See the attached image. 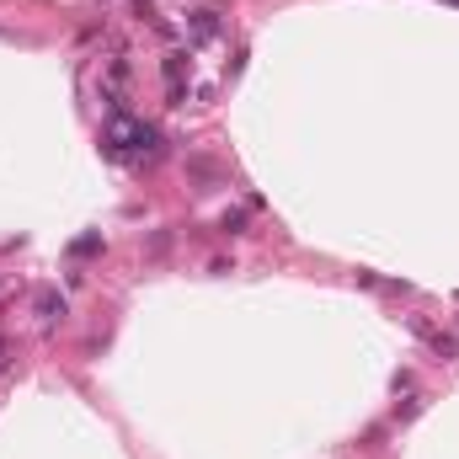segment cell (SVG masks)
Segmentation results:
<instances>
[{
	"label": "cell",
	"instance_id": "cell-2",
	"mask_svg": "<svg viewBox=\"0 0 459 459\" xmlns=\"http://www.w3.org/2000/svg\"><path fill=\"white\" fill-rule=\"evenodd\" d=\"M417 337H422L433 352H443V358H454V352H459V342H454V337H443V331H427V326H417Z\"/></svg>",
	"mask_w": 459,
	"mask_h": 459
},
{
	"label": "cell",
	"instance_id": "cell-1",
	"mask_svg": "<svg viewBox=\"0 0 459 459\" xmlns=\"http://www.w3.org/2000/svg\"><path fill=\"white\" fill-rule=\"evenodd\" d=\"M187 27H193V37H198V43L219 37V16H214V11H193V22H187Z\"/></svg>",
	"mask_w": 459,
	"mask_h": 459
},
{
	"label": "cell",
	"instance_id": "cell-6",
	"mask_svg": "<svg viewBox=\"0 0 459 459\" xmlns=\"http://www.w3.org/2000/svg\"><path fill=\"white\" fill-rule=\"evenodd\" d=\"M454 6H459V0H454Z\"/></svg>",
	"mask_w": 459,
	"mask_h": 459
},
{
	"label": "cell",
	"instance_id": "cell-5",
	"mask_svg": "<svg viewBox=\"0 0 459 459\" xmlns=\"http://www.w3.org/2000/svg\"><path fill=\"white\" fill-rule=\"evenodd\" d=\"M6 358H11V347H6V342H0V369H6Z\"/></svg>",
	"mask_w": 459,
	"mask_h": 459
},
{
	"label": "cell",
	"instance_id": "cell-3",
	"mask_svg": "<svg viewBox=\"0 0 459 459\" xmlns=\"http://www.w3.org/2000/svg\"><path fill=\"white\" fill-rule=\"evenodd\" d=\"M37 315H43V321L54 326V321L64 315V294H37Z\"/></svg>",
	"mask_w": 459,
	"mask_h": 459
},
{
	"label": "cell",
	"instance_id": "cell-4",
	"mask_svg": "<svg viewBox=\"0 0 459 459\" xmlns=\"http://www.w3.org/2000/svg\"><path fill=\"white\" fill-rule=\"evenodd\" d=\"M181 70H187V54H166V81H171V85L181 81Z\"/></svg>",
	"mask_w": 459,
	"mask_h": 459
}]
</instances>
